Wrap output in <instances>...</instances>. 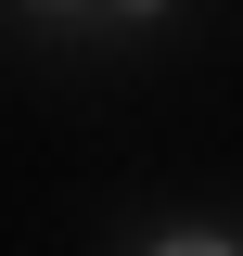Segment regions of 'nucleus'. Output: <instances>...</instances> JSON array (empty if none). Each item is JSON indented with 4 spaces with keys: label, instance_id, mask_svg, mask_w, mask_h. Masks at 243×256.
<instances>
[{
    "label": "nucleus",
    "instance_id": "1",
    "mask_svg": "<svg viewBox=\"0 0 243 256\" xmlns=\"http://www.w3.org/2000/svg\"><path fill=\"white\" fill-rule=\"evenodd\" d=\"M166 256H218V244H166Z\"/></svg>",
    "mask_w": 243,
    "mask_h": 256
}]
</instances>
